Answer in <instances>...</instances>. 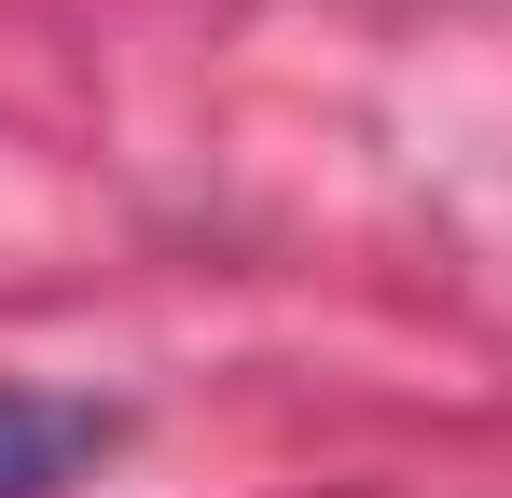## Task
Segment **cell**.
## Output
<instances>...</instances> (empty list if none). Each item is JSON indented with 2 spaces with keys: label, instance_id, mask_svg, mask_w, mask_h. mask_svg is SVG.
I'll list each match as a JSON object with an SVG mask.
<instances>
[{
  "label": "cell",
  "instance_id": "1",
  "mask_svg": "<svg viewBox=\"0 0 512 498\" xmlns=\"http://www.w3.org/2000/svg\"><path fill=\"white\" fill-rule=\"evenodd\" d=\"M111 402H70V388H28V374H0V498H56L84 457H111Z\"/></svg>",
  "mask_w": 512,
  "mask_h": 498
}]
</instances>
